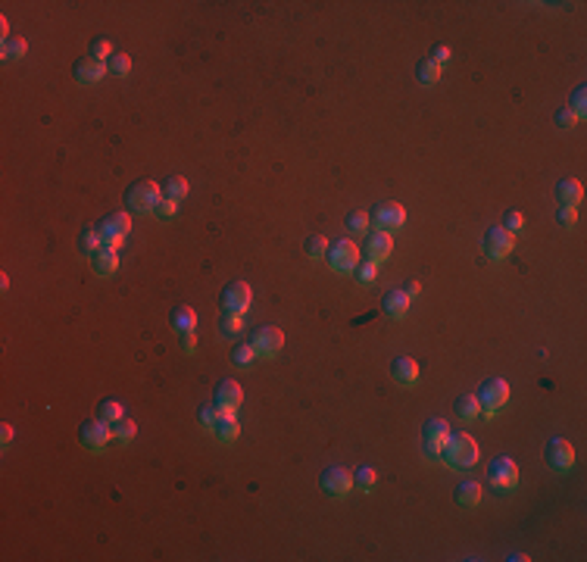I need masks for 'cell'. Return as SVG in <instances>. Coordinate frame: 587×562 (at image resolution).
Returning a JSON list of instances; mask_svg holds the SVG:
<instances>
[{
    "label": "cell",
    "mask_w": 587,
    "mask_h": 562,
    "mask_svg": "<svg viewBox=\"0 0 587 562\" xmlns=\"http://www.w3.org/2000/svg\"><path fill=\"white\" fill-rule=\"evenodd\" d=\"M444 462L453 468H469L478 462V444L466 431H450L444 444Z\"/></svg>",
    "instance_id": "cell-1"
},
{
    "label": "cell",
    "mask_w": 587,
    "mask_h": 562,
    "mask_svg": "<svg viewBox=\"0 0 587 562\" xmlns=\"http://www.w3.org/2000/svg\"><path fill=\"white\" fill-rule=\"evenodd\" d=\"M160 200H162L160 184L147 182V178H141V182H131L129 191H125V206H129L131 213H153Z\"/></svg>",
    "instance_id": "cell-2"
},
{
    "label": "cell",
    "mask_w": 587,
    "mask_h": 562,
    "mask_svg": "<svg viewBox=\"0 0 587 562\" xmlns=\"http://www.w3.org/2000/svg\"><path fill=\"white\" fill-rule=\"evenodd\" d=\"M478 407H481V413L484 415H493V413H500V407H506V400H509V385L503 378H487V381H481V387H478Z\"/></svg>",
    "instance_id": "cell-3"
},
{
    "label": "cell",
    "mask_w": 587,
    "mask_h": 562,
    "mask_svg": "<svg viewBox=\"0 0 587 562\" xmlns=\"http://www.w3.org/2000/svg\"><path fill=\"white\" fill-rule=\"evenodd\" d=\"M487 478H491L493 490H513L519 484V466H515L509 456H493L491 466H487Z\"/></svg>",
    "instance_id": "cell-4"
},
{
    "label": "cell",
    "mask_w": 587,
    "mask_h": 562,
    "mask_svg": "<svg viewBox=\"0 0 587 562\" xmlns=\"http://www.w3.org/2000/svg\"><path fill=\"white\" fill-rule=\"evenodd\" d=\"M450 437V425L444 419H428L422 428V450L428 460H444V444Z\"/></svg>",
    "instance_id": "cell-5"
},
{
    "label": "cell",
    "mask_w": 587,
    "mask_h": 562,
    "mask_svg": "<svg viewBox=\"0 0 587 562\" xmlns=\"http://www.w3.org/2000/svg\"><path fill=\"white\" fill-rule=\"evenodd\" d=\"M325 259H328V266L334 272H353L359 263V247L353 244V241H344V237H341V241H331Z\"/></svg>",
    "instance_id": "cell-6"
},
{
    "label": "cell",
    "mask_w": 587,
    "mask_h": 562,
    "mask_svg": "<svg viewBox=\"0 0 587 562\" xmlns=\"http://www.w3.org/2000/svg\"><path fill=\"white\" fill-rule=\"evenodd\" d=\"M97 231H100L103 244L119 250L122 241H125V235L131 231V216H129V213H109V216L103 219L100 225H97Z\"/></svg>",
    "instance_id": "cell-7"
},
{
    "label": "cell",
    "mask_w": 587,
    "mask_h": 562,
    "mask_svg": "<svg viewBox=\"0 0 587 562\" xmlns=\"http://www.w3.org/2000/svg\"><path fill=\"white\" fill-rule=\"evenodd\" d=\"M319 488L325 490L328 497H347L353 490V472H347L344 466H331L319 475Z\"/></svg>",
    "instance_id": "cell-8"
},
{
    "label": "cell",
    "mask_w": 587,
    "mask_h": 562,
    "mask_svg": "<svg viewBox=\"0 0 587 562\" xmlns=\"http://www.w3.org/2000/svg\"><path fill=\"white\" fill-rule=\"evenodd\" d=\"M544 460H547V466L556 468V472H568V468L575 466V447L566 437H550L547 447H544Z\"/></svg>",
    "instance_id": "cell-9"
},
{
    "label": "cell",
    "mask_w": 587,
    "mask_h": 562,
    "mask_svg": "<svg viewBox=\"0 0 587 562\" xmlns=\"http://www.w3.org/2000/svg\"><path fill=\"white\" fill-rule=\"evenodd\" d=\"M109 437H113V428L103 419H88V422H81V428H78V440L85 450H103Z\"/></svg>",
    "instance_id": "cell-10"
},
{
    "label": "cell",
    "mask_w": 587,
    "mask_h": 562,
    "mask_svg": "<svg viewBox=\"0 0 587 562\" xmlns=\"http://www.w3.org/2000/svg\"><path fill=\"white\" fill-rule=\"evenodd\" d=\"M241 403H244L241 385H237L235 378H222V381H219V385H216V393H213V407H216L219 413H235Z\"/></svg>",
    "instance_id": "cell-11"
},
{
    "label": "cell",
    "mask_w": 587,
    "mask_h": 562,
    "mask_svg": "<svg viewBox=\"0 0 587 562\" xmlns=\"http://www.w3.org/2000/svg\"><path fill=\"white\" fill-rule=\"evenodd\" d=\"M250 347L257 350V356H275V353L284 347L281 328H275V325L257 328V332H253V338H250Z\"/></svg>",
    "instance_id": "cell-12"
},
{
    "label": "cell",
    "mask_w": 587,
    "mask_h": 562,
    "mask_svg": "<svg viewBox=\"0 0 587 562\" xmlns=\"http://www.w3.org/2000/svg\"><path fill=\"white\" fill-rule=\"evenodd\" d=\"M513 244H515L513 231H506L503 225H500V228H491V231L484 235V253H487L491 259L509 257V253H513Z\"/></svg>",
    "instance_id": "cell-13"
},
{
    "label": "cell",
    "mask_w": 587,
    "mask_h": 562,
    "mask_svg": "<svg viewBox=\"0 0 587 562\" xmlns=\"http://www.w3.org/2000/svg\"><path fill=\"white\" fill-rule=\"evenodd\" d=\"M406 222V210L400 204H378L372 210V225L381 231H394Z\"/></svg>",
    "instance_id": "cell-14"
},
{
    "label": "cell",
    "mask_w": 587,
    "mask_h": 562,
    "mask_svg": "<svg viewBox=\"0 0 587 562\" xmlns=\"http://www.w3.org/2000/svg\"><path fill=\"white\" fill-rule=\"evenodd\" d=\"M394 250V241H391V231H365V259L372 263H381L387 259Z\"/></svg>",
    "instance_id": "cell-15"
},
{
    "label": "cell",
    "mask_w": 587,
    "mask_h": 562,
    "mask_svg": "<svg viewBox=\"0 0 587 562\" xmlns=\"http://www.w3.org/2000/svg\"><path fill=\"white\" fill-rule=\"evenodd\" d=\"M72 75L78 85H97L107 75V63L94 60V56H81V60H75L72 66Z\"/></svg>",
    "instance_id": "cell-16"
},
{
    "label": "cell",
    "mask_w": 587,
    "mask_h": 562,
    "mask_svg": "<svg viewBox=\"0 0 587 562\" xmlns=\"http://www.w3.org/2000/svg\"><path fill=\"white\" fill-rule=\"evenodd\" d=\"M250 300H253V294H250L247 281H231V285H225V291H222V306H225V310L247 312Z\"/></svg>",
    "instance_id": "cell-17"
},
{
    "label": "cell",
    "mask_w": 587,
    "mask_h": 562,
    "mask_svg": "<svg viewBox=\"0 0 587 562\" xmlns=\"http://www.w3.org/2000/svg\"><path fill=\"white\" fill-rule=\"evenodd\" d=\"M391 378L403 387H412L418 381V363L412 356H397L391 363Z\"/></svg>",
    "instance_id": "cell-18"
},
{
    "label": "cell",
    "mask_w": 587,
    "mask_h": 562,
    "mask_svg": "<svg viewBox=\"0 0 587 562\" xmlns=\"http://www.w3.org/2000/svg\"><path fill=\"white\" fill-rule=\"evenodd\" d=\"M88 259H91V269H94L97 275H113V272L119 269V250H116V247L103 244L100 250H97L94 257H88Z\"/></svg>",
    "instance_id": "cell-19"
},
{
    "label": "cell",
    "mask_w": 587,
    "mask_h": 562,
    "mask_svg": "<svg viewBox=\"0 0 587 562\" xmlns=\"http://www.w3.org/2000/svg\"><path fill=\"white\" fill-rule=\"evenodd\" d=\"M556 200H559V206H578L584 200V188H581L578 178H562L556 184Z\"/></svg>",
    "instance_id": "cell-20"
},
{
    "label": "cell",
    "mask_w": 587,
    "mask_h": 562,
    "mask_svg": "<svg viewBox=\"0 0 587 562\" xmlns=\"http://www.w3.org/2000/svg\"><path fill=\"white\" fill-rule=\"evenodd\" d=\"M381 310H385V316H391V318H403L406 312H409V297H406L403 291H387L385 300H381Z\"/></svg>",
    "instance_id": "cell-21"
},
{
    "label": "cell",
    "mask_w": 587,
    "mask_h": 562,
    "mask_svg": "<svg viewBox=\"0 0 587 562\" xmlns=\"http://www.w3.org/2000/svg\"><path fill=\"white\" fill-rule=\"evenodd\" d=\"M216 328H219V334H222V338H237V334L244 332V312L225 310L222 316L216 318Z\"/></svg>",
    "instance_id": "cell-22"
},
{
    "label": "cell",
    "mask_w": 587,
    "mask_h": 562,
    "mask_svg": "<svg viewBox=\"0 0 587 562\" xmlns=\"http://www.w3.org/2000/svg\"><path fill=\"white\" fill-rule=\"evenodd\" d=\"M172 328H175L178 334H188V332H197V312L191 310V306H175V312H172Z\"/></svg>",
    "instance_id": "cell-23"
},
{
    "label": "cell",
    "mask_w": 587,
    "mask_h": 562,
    "mask_svg": "<svg viewBox=\"0 0 587 562\" xmlns=\"http://www.w3.org/2000/svg\"><path fill=\"white\" fill-rule=\"evenodd\" d=\"M453 409H456V415L462 422H472L481 415V407H478V397L475 393H459L456 403H453Z\"/></svg>",
    "instance_id": "cell-24"
},
{
    "label": "cell",
    "mask_w": 587,
    "mask_h": 562,
    "mask_svg": "<svg viewBox=\"0 0 587 562\" xmlns=\"http://www.w3.org/2000/svg\"><path fill=\"white\" fill-rule=\"evenodd\" d=\"M453 497H456L459 506H466V509L469 506H478V503H481V484H478V481H459V488H456V494H453Z\"/></svg>",
    "instance_id": "cell-25"
},
{
    "label": "cell",
    "mask_w": 587,
    "mask_h": 562,
    "mask_svg": "<svg viewBox=\"0 0 587 562\" xmlns=\"http://www.w3.org/2000/svg\"><path fill=\"white\" fill-rule=\"evenodd\" d=\"M237 431H241V425H237L235 413H219L216 425H213V434H216L219 440H235Z\"/></svg>",
    "instance_id": "cell-26"
},
{
    "label": "cell",
    "mask_w": 587,
    "mask_h": 562,
    "mask_svg": "<svg viewBox=\"0 0 587 562\" xmlns=\"http://www.w3.org/2000/svg\"><path fill=\"white\" fill-rule=\"evenodd\" d=\"M100 247H103V237H100V231H97V225H88L78 237V250L85 253V257H94Z\"/></svg>",
    "instance_id": "cell-27"
},
{
    "label": "cell",
    "mask_w": 587,
    "mask_h": 562,
    "mask_svg": "<svg viewBox=\"0 0 587 562\" xmlns=\"http://www.w3.org/2000/svg\"><path fill=\"white\" fill-rule=\"evenodd\" d=\"M162 197H166V200H184V197H188V178H182V175H172V178H166V182H162Z\"/></svg>",
    "instance_id": "cell-28"
},
{
    "label": "cell",
    "mask_w": 587,
    "mask_h": 562,
    "mask_svg": "<svg viewBox=\"0 0 587 562\" xmlns=\"http://www.w3.org/2000/svg\"><path fill=\"white\" fill-rule=\"evenodd\" d=\"M416 78L425 85V88H431V85L440 82V66H438L434 60H422V63L416 66Z\"/></svg>",
    "instance_id": "cell-29"
},
{
    "label": "cell",
    "mask_w": 587,
    "mask_h": 562,
    "mask_svg": "<svg viewBox=\"0 0 587 562\" xmlns=\"http://www.w3.org/2000/svg\"><path fill=\"white\" fill-rule=\"evenodd\" d=\"M122 415H125V407H122L119 400H103L100 409H97V419H103L107 425H113V422H119Z\"/></svg>",
    "instance_id": "cell-30"
},
{
    "label": "cell",
    "mask_w": 587,
    "mask_h": 562,
    "mask_svg": "<svg viewBox=\"0 0 587 562\" xmlns=\"http://www.w3.org/2000/svg\"><path fill=\"white\" fill-rule=\"evenodd\" d=\"M372 228V216L363 210H350L347 213V231H353V235H365V231Z\"/></svg>",
    "instance_id": "cell-31"
},
{
    "label": "cell",
    "mask_w": 587,
    "mask_h": 562,
    "mask_svg": "<svg viewBox=\"0 0 587 562\" xmlns=\"http://www.w3.org/2000/svg\"><path fill=\"white\" fill-rule=\"evenodd\" d=\"M375 481H378V472L372 466H359L353 472V488H363V490H372L375 488Z\"/></svg>",
    "instance_id": "cell-32"
},
{
    "label": "cell",
    "mask_w": 587,
    "mask_h": 562,
    "mask_svg": "<svg viewBox=\"0 0 587 562\" xmlns=\"http://www.w3.org/2000/svg\"><path fill=\"white\" fill-rule=\"evenodd\" d=\"M109 428H113V437L119 440V444H129V440L135 437V431H138V425L131 419H125V415H122L119 422H113Z\"/></svg>",
    "instance_id": "cell-33"
},
{
    "label": "cell",
    "mask_w": 587,
    "mask_h": 562,
    "mask_svg": "<svg viewBox=\"0 0 587 562\" xmlns=\"http://www.w3.org/2000/svg\"><path fill=\"white\" fill-rule=\"evenodd\" d=\"M107 72L109 75H119V78H122V75H129L131 72V56L129 54H113L107 60Z\"/></svg>",
    "instance_id": "cell-34"
},
{
    "label": "cell",
    "mask_w": 587,
    "mask_h": 562,
    "mask_svg": "<svg viewBox=\"0 0 587 562\" xmlns=\"http://www.w3.org/2000/svg\"><path fill=\"white\" fill-rule=\"evenodd\" d=\"M25 41L22 38H13L10 34L7 41H3V47H0V54H3V60H19V56H25Z\"/></svg>",
    "instance_id": "cell-35"
},
{
    "label": "cell",
    "mask_w": 587,
    "mask_h": 562,
    "mask_svg": "<svg viewBox=\"0 0 587 562\" xmlns=\"http://www.w3.org/2000/svg\"><path fill=\"white\" fill-rule=\"evenodd\" d=\"M303 250H306V257L310 259H322L325 253H328V241H325L322 235H312V237H306Z\"/></svg>",
    "instance_id": "cell-36"
},
{
    "label": "cell",
    "mask_w": 587,
    "mask_h": 562,
    "mask_svg": "<svg viewBox=\"0 0 587 562\" xmlns=\"http://www.w3.org/2000/svg\"><path fill=\"white\" fill-rule=\"evenodd\" d=\"M253 359H257V350L250 347V341L247 344H237L235 350H231V363H235V366H250Z\"/></svg>",
    "instance_id": "cell-37"
},
{
    "label": "cell",
    "mask_w": 587,
    "mask_h": 562,
    "mask_svg": "<svg viewBox=\"0 0 587 562\" xmlns=\"http://www.w3.org/2000/svg\"><path fill=\"white\" fill-rule=\"evenodd\" d=\"M88 56H94V60L107 63L109 56H113V47H109V41H107V38H94V41L88 44Z\"/></svg>",
    "instance_id": "cell-38"
},
{
    "label": "cell",
    "mask_w": 587,
    "mask_h": 562,
    "mask_svg": "<svg viewBox=\"0 0 587 562\" xmlns=\"http://www.w3.org/2000/svg\"><path fill=\"white\" fill-rule=\"evenodd\" d=\"M568 109H572L578 119H584V113H587V88L584 85H578V88L572 91V107Z\"/></svg>",
    "instance_id": "cell-39"
},
{
    "label": "cell",
    "mask_w": 587,
    "mask_h": 562,
    "mask_svg": "<svg viewBox=\"0 0 587 562\" xmlns=\"http://www.w3.org/2000/svg\"><path fill=\"white\" fill-rule=\"evenodd\" d=\"M353 272H356V281H359V285H365V288L375 281V263H372V259L356 263V269H353Z\"/></svg>",
    "instance_id": "cell-40"
},
{
    "label": "cell",
    "mask_w": 587,
    "mask_h": 562,
    "mask_svg": "<svg viewBox=\"0 0 587 562\" xmlns=\"http://www.w3.org/2000/svg\"><path fill=\"white\" fill-rule=\"evenodd\" d=\"M153 213L162 219V222H169V219L178 213V204H175V200H166V197H162L160 204H156V210H153Z\"/></svg>",
    "instance_id": "cell-41"
},
{
    "label": "cell",
    "mask_w": 587,
    "mask_h": 562,
    "mask_svg": "<svg viewBox=\"0 0 587 562\" xmlns=\"http://www.w3.org/2000/svg\"><path fill=\"white\" fill-rule=\"evenodd\" d=\"M522 225H525V216H522L519 210H509L506 219H503V228L513 231V235H515V231H522Z\"/></svg>",
    "instance_id": "cell-42"
},
{
    "label": "cell",
    "mask_w": 587,
    "mask_h": 562,
    "mask_svg": "<svg viewBox=\"0 0 587 562\" xmlns=\"http://www.w3.org/2000/svg\"><path fill=\"white\" fill-rule=\"evenodd\" d=\"M197 419H200L203 428H209V431H213V425H216V419H219V409H216V407H200Z\"/></svg>",
    "instance_id": "cell-43"
},
{
    "label": "cell",
    "mask_w": 587,
    "mask_h": 562,
    "mask_svg": "<svg viewBox=\"0 0 587 562\" xmlns=\"http://www.w3.org/2000/svg\"><path fill=\"white\" fill-rule=\"evenodd\" d=\"M575 122H578V116H575L568 107H559V109H556V125H559V129H572Z\"/></svg>",
    "instance_id": "cell-44"
},
{
    "label": "cell",
    "mask_w": 587,
    "mask_h": 562,
    "mask_svg": "<svg viewBox=\"0 0 587 562\" xmlns=\"http://www.w3.org/2000/svg\"><path fill=\"white\" fill-rule=\"evenodd\" d=\"M556 222H559L562 228H572V225H575V206H559V213H556Z\"/></svg>",
    "instance_id": "cell-45"
},
{
    "label": "cell",
    "mask_w": 587,
    "mask_h": 562,
    "mask_svg": "<svg viewBox=\"0 0 587 562\" xmlns=\"http://www.w3.org/2000/svg\"><path fill=\"white\" fill-rule=\"evenodd\" d=\"M428 60H434L440 66V63H447L450 60V47H447V44H434L431 47V56H428Z\"/></svg>",
    "instance_id": "cell-46"
},
{
    "label": "cell",
    "mask_w": 587,
    "mask_h": 562,
    "mask_svg": "<svg viewBox=\"0 0 587 562\" xmlns=\"http://www.w3.org/2000/svg\"><path fill=\"white\" fill-rule=\"evenodd\" d=\"M178 338H182V350H184V353H194V350H197V332L178 334Z\"/></svg>",
    "instance_id": "cell-47"
},
{
    "label": "cell",
    "mask_w": 587,
    "mask_h": 562,
    "mask_svg": "<svg viewBox=\"0 0 587 562\" xmlns=\"http://www.w3.org/2000/svg\"><path fill=\"white\" fill-rule=\"evenodd\" d=\"M403 294L406 297H418V294H422V285H418V281H406V288H403Z\"/></svg>",
    "instance_id": "cell-48"
},
{
    "label": "cell",
    "mask_w": 587,
    "mask_h": 562,
    "mask_svg": "<svg viewBox=\"0 0 587 562\" xmlns=\"http://www.w3.org/2000/svg\"><path fill=\"white\" fill-rule=\"evenodd\" d=\"M0 440H3V444L13 440V425H0Z\"/></svg>",
    "instance_id": "cell-49"
}]
</instances>
